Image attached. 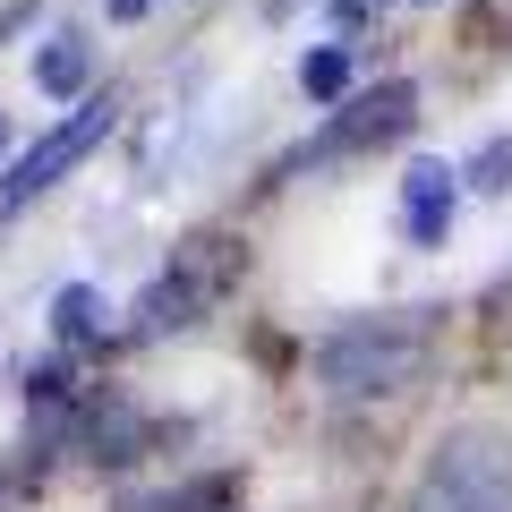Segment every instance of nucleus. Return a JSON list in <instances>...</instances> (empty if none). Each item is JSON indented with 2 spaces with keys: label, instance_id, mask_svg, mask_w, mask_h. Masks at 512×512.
Returning a JSON list of instances; mask_svg holds the SVG:
<instances>
[{
  "label": "nucleus",
  "instance_id": "9b49d317",
  "mask_svg": "<svg viewBox=\"0 0 512 512\" xmlns=\"http://www.w3.org/2000/svg\"><path fill=\"white\" fill-rule=\"evenodd\" d=\"M299 86H308L316 103H342V86H350V52H342V43L308 52V60H299Z\"/></svg>",
  "mask_w": 512,
  "mask_h": 512
},
{
  "label": "nucleus",
  "instance_id": "6e6552de",
  "mask_svg": "<svg viewBox=\"0 0 512 512\" xmlns=\"http://www.w3.org/2000/svg\"><path fill=\"white\" fill-rule=\"evenodd\" d=\"M52 333H60V342H86V333H103V291H94V282H69V291L52 299Z\"/></svg>",
  "mask_w": 512,
  "mask_h": 512
},
{
  "label": "nucleus",
  "instance_id": "0eeeda50",
  "mask_svg": "<svg viewBox=\"0 0 512 512\" xmlns=\"http://www.w3.org/2000/svg\"><path fill=\"white\" fill-rule=\"evenodd\" d=\"M77 427H86V453H94V461H137V444H146V419H137L128 402L77 410Z\"/></svg>",
  "mask_w": 512,
  "mask_h": 512
},
{
  "label": "nucleus",
  "instance_id": "1a4fd4ad",
  "mask_svg": "<svg viewBox=\"0 0 512 512\" xmlns=\"http://www.w3.org/2000/svg\"><path fill=\"white\" fill-rule=\"evenodd\" d=\"M86 69H94V52H86L77 35H60L52 52L35 60V86H43V94H77V86H86Z\"/></svg>",
  "mask_w": 512,
  "mask_h": 512
},
{
  "label": "nucleus",
  "instance_id": "4468645a",
  "mask_svg": "<svg viewBox=\"0 0 512 512\" xmlns=\"http://www.w3.org/2000/svg\"><path fill=\"white\" fill-rule=\"evenodd\" d=\"M146 9H154V0H103V18H120V26H128V18H146Z\"/></svg>",
  "mask_w": 512,
  "mask_h": 512
},
{
  "label": "nucleus",
  "instance_id": "39448f33",
  "mask_svg": "<svg viewBox=\"0 0 512 512\" xmlns=\"http://www.w3.org/2000/svg\"><path fill=\"white\" fill-rule=\"evenodd\" d=\"M410 120H419V86H410V77H384V86H367L359 103L342 111V120H325L316 154H359V146H384V137H402Z\"/></svg>",
  "mask_w": 512,
  "mask_h": 512
},
{
  "label": "nucleus",
  "instance_id": "f03ea898",
  "mask_svg": "<svg viewBox=\"0 0 512 512\" xmlns=\"http://www.w3.org/2000/svg\"><path fill=\"white\" fill-rule=\"evenodd\" d=\"M410 512H512V444L487 427L444 436L427 478L410 487Z\"/></svg>",
  "mask_w": 512,
  "mask_h": 512
},
{
  "label": "nucleus",
  "instance_id": "ddd939ff",
  "mask_svg": "<svg viewBox=\"0 0 512 512\" xmlns=\"http://www.w3.org/2000/svg\"><path fill=\"white\" fill-rule=\"evenodd\" d=\"M77 393V376H69V359H43L35 376H26V402H43V410H60Z\"/></svg>",
  "mask_w": 512,
  "mask_h": 512
},
{
  "label": "nucleus",
  "instance_id": "9d476101",
  "mask_svg": "<svg viewBox=\"0 0 512 512\" xmlns=\"http://www.w3.org/2000/svg\"><path fill=\"white\" fill-rule=\"evenodd\" d=\"M231 495H239L231 470H205V478H188V487L154 495V512H231Z\"/></svg>",
  "mask_w": 512,
  "mask_h": 512
},
{
  "label": "nucleus",
  "instance_id": "f8f14e48",
  "mask_svg": "<svg viewBox=\"0 0 512 512\" xmlns=\"http://www.w3.org/2000/svg\"><path fill=\"white\" fill-rule=\"evenodd\" d=\"M461 180H470V188H512V137H487V146L470 154Z\"/></svg>",
  "mask_w": 512,
  "mask_h": 512
},
{
  "label": "nucleus",
  "instance_id": "423d86ee",
  "mask_svg": "<svg viewBox=\"0 0 512 512\" xmlns=\"http://www.w3.org/2000/svg\"><path fill=\"white\" fill-rule=\"evenodd\" d=\"M453 180H461V171H444V163H410V180H402V231H410V248H436V239L453 231Z\"/></svg>",
  "mask_w": 512,
  "mask_h": 512
},
{
  "label": "nucleus",
  "instance_id": "7ed1b4c3",
  "mask_svg": "<svg viewBox=\"0 0 512 512\" xmlns=\"http://www.w3.org/2000/svg\"><path fill=\"white\" fill-rule=\"evenodd\" d=\"M231 265H239V256L222 248V239H188V256L171 265L163 282H154L146 299H137V333H146V342H163V333H188L205 308H214V291H222V274H231Z\"/></svg>",
  "mask_w": 512,
  "mask_h": 512
},
{
  "label": "nucleus",
  "instance_id": "20e7f679",
  "mask_svg": "<svg viewBox=\"0 0 512 512\" xmlns=\"http://www.w3.org/2000/svg\"><path fill=\"white\" fill-rule=\"evenodd\" d=\"M103 137H111V103L94 94V103H77L69 120H60L52 137H43V146H26L18 163H9V180H0V214H18L26 197H43V188H52L69 163H86V154L103 146Z\"/></svg>",
  "mask_w": 512,
  "mask_h": 512
},
{
  "label": "nucleus",
  "instance_id": "2eb2a0df",
  "mask_svg": "<svg viewBox=\"0 0 512 512\" xmlns=\"http://www.w3.org/2000/svg\"><path fill=\"white\" fill-rule=\"evenodd\" d=\"M0 154H9V128H0Z\"/></svg>",
  "mask_w": 512,
  "mask_h": 512
},
{
  "label": "nucleus",
  "instance_id": "f257e3e1",
  "mask_svg": "<svg viewBox=\"0 0 512 512\" xmlns=\"http://www.w3.org/2000/svg\"><path fill=\"white\" fill-rule=\"evenodd\" d=\"M427 350H436L427 308L359 316V325H333L325 342H316V384H325L333 402H376V393H402V384L419 376Z\"/></svg>",
  "mask_w": 512,
  "mask_h": 512
}]
</instances>
